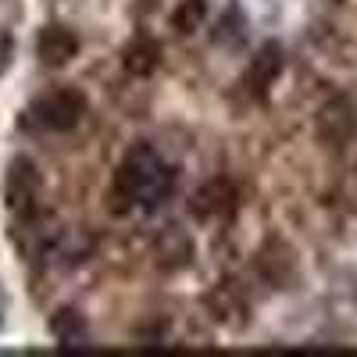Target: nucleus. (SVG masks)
Returning <instances> with one entry per match:
<instances>
[{
    "mask_svg": "<svg viewBox=\"0 0 357 357\" xmlns=\"http://www.w3.org/2000/svg\"><path fill=\"white\" fill-rule=\"evenodd\" d=\"M36 54H40V61L47 68H65L79 54V36L72 33L68 25L50 22V25L40 29V36H36Z\"/></svg>",
    "mask_w": 357,
    "mask_h": 357,
    "instance_id": "nucleus-3",
    "label": "nucleus"
},
{
    "mask_svg": "<svg viewBox=\"0 0 357 357\" xmlns=\"http://www.w3.org/2000/svg\"><path fill=\"white\" fill-rule=\"evenodd\" d=\"M82 114H86L82 89L61 86V89H50L47 97L33 100V107L25 111V126L40 132H68L82 122Z\"/></svg>",
    "mask_w": 357,
    "mask_h": 357,
    "instance_id": "nucleus-2",
    "label": "nucleus"
},
{
    "mask_svg": "<svg viewBox=\"0 0 357 357\" xmlns=\"http://www.w3.org/2000/svg\"><path fill=\"white\" fill-rule=\"evenodd\" d=\"M50 333L61 340L65 347H82L86 343V321H82V314L79 311H57L54 318H50Z\"/></svg>",
    "mask_w": 357,
    "mask_h": 357,
    "instance_id": "nucleus-7",
    "label": "nucleus"
},
{
    "mask_svg": "<svg viewBox=\"0 0 357 357\" xmlns=\"http://www.w3.org/2000/svg\"><path fill=\"white\" fill-rule=\"evenodd\" d=\"M279 68H282V50L275 43H264L254 54L250 68H247V82H250L254 93H264V86H272V79L279 75Z\"/></svg>",
    "mask_w": 357,
    "mask_h": 357,
    "instance_id": "nucleus-5",
    "label": "nucleus"
},
{
    "mask_svg": "<svg viewBox=\"0 0 357 357\" xmlns=\"http://www.w3.org/2000/svg\"><path fill=\"white\" fill-rule=\"evenodd\" d=\"M114 190L129 197V204H139V207H161L172 190H175V172L168 168V161L151 151V146H136V151L122 161L118 168V178H114Z\"/></svg>",
    "mask_w": 357,
    "mask_h": 357,
    "instance_id": "nucleus-1",
    "label": "nucleus"
},
{
    "mask_svg": "<svg viewBox=\"0 0 357 357\" xmlns=\"http://www.w3.org/2000/svg\"><path fill=\"white\" fill-rule=\"evenodd\" d=\"M204 18H207L204 0H183V4L175 8V15H172V25L178 29V33H197V29L204 25Z\"/></svg>",
    "mask_w": 357,
    "mask_h": 357,
    "instance_id": "nucleus-8",
    "label": "nucleus"
},
{
    "mask_svg": "<svg viewBox=\"0 0 357 357\" xmlns=\"http://www.w3.org/2000/svg\"><path fill=\"white\" fill-rule=\"evenodd\" d=\"M36 197H40V175H36L33 161L18 158L11 165V175H8V204L18 215H33Z\"/></svg>",
    "mask_w": 357,
    "mask_h": 357,
    "instance_id": "nucleus-4",
    "label": "nucleus"
},
{
    "mask_svg": "<svg viewBox=\"0 0 357 357\" xmlns=\"http://www.w3.org/2000/svg\"><path fill=\"white\" fill-rule=\"evenodd\" d=\"M158 61H161V47H158V40H151V36H136V40L126 47V68H129L132 75H151V72L158 68Z\"/></svg>",
    "mask_w": 357,
    "mask_h": 357,
    "instance_id": "nucleus-6",
    "label": "nucleus"
}]
</instances>
